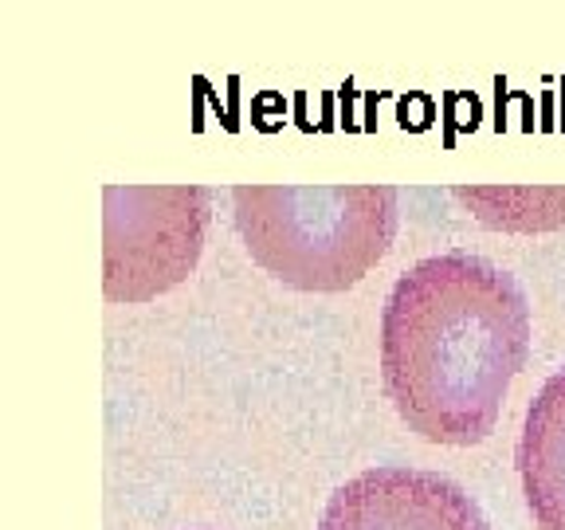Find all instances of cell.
Returning a JSON list of instances; mask_svg holds the SVG:
<instances>
[{
    "mask_svg": "<svg viewBox=\"0 0 565 530\" xmlns=\"http://www.w3.org/2000/svg\"><path fill=\"white\" fill-rule=\"evenodd\" d=\"M530 353V307L514 275L471 252L428 256L381 310V373L401 421L468 448L491 436Z\"/></svg>",
    "mask_w": 565,
    "mask_h": 530,
    "instance_id": "1",
    "label": "cell"
},
{
    "mask_svg": "<svg viewBox=\"0 0 565 530\" xmlns=\"http://www.w3.org/2000/svg\"><path fill=\"white\" fill-rule=\"evenodd\" d=\"M514 459L539 530H565V365L530 401Z\"/></svg>",
    "mask_w": 565,
    "mask_h": 530,
    "instance_id": "5",
    "label": "cell"
},
{
    "mask_svg": "<svg viewBox=\"0 0 565 530\" xmlns=\"http://www.w3.org/2000/svg\"><path fill=\"white\" fill-rule=\"evenodd\" d=\"M236 229L247 256L295 292H345L397 236L393 186H239Z\"/></svg>",
    "mask_w": 565,
    "mask_h": 530,
    "instance_id": "2",
    "label": "cell"
},
{
    "mask_svg": "<svg viewBox=\"0 0 565 530\" xmlns=\"http://www.w3.org/2000/svg\"><path fill=\"white\" fill-rule=\"evenodd\" d=\"M103 197L106 299H158L193 272L209 229V193L201 186H110Z\"/></svg>",
    "mask_w": 565,
    "mask_h": 530,
    "instance_id": "3",
    "label": "cell"
},
{
    "mask_svg": "<svg viewBox=\"0 0 565 530\" xmlns=\"http://www.w3.org/2000/svg\"><path fill=\"white\" fill-rule=\"evenodd\" d=\"M318 530H491L463 487L420 468H370L330 495Z\"/></svg>",
    "mask_w": 565,
    "mask_h": 530,
    "instance_id": "4",
    "label": "cell"
}]
</instances>
